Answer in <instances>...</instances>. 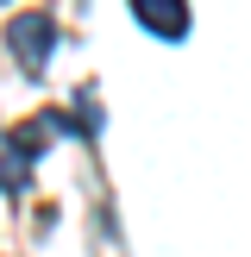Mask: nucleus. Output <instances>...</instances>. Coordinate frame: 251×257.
<instances>
[{
    "instance_id": "obj_1",
    "label": "nucleus",
    "mask_w": 251,
    "mask_h": 257,
    "mask_svg": "<svg viewBox=\"0 0 251 257\" xmlns=\"http://www.w3.org/2000/svg\"><path fill=\"white\" fill-rule=\"evenodd\" d=\"M7 44H13V57H19V69L38 75V69H44V57H50V13H44V7L19 13V19L7 25Z\"/></svg>"
},
{
    "instance_id": "obj_2",
    "label": "nucleus",
    "mask_w": 251,
    "mask_h": 257,
    "mask_svg": "<svg viewBox=\"0 0 251 257\" xmlns=\"http://www.w3.org/2000/svg\"><path fill=\"white\" fill-rule=\"evenodd\" d=\"M132 13H138L157 38H182V32H188V7H182V0H132Z\"/></svg>"
}]
</instances>
